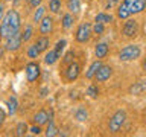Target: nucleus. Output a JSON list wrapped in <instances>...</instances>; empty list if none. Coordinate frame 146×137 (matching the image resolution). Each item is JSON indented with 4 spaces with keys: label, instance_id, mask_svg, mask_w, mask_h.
<instances>
[{
    "label": "nucleus",
    "instance_id": "1a4fd4ad",
    "mask_svg": "<svg viewBox=\"0 0 146 137\" xmlns=\"http://www.w3.org/2000/svg\"><path fill=\"white\" fill-rule=\"evenodd\" d=\"M113 75V68L107 66V64H102V66L99 67V70L96 72V75H94V79L98 81V82H105L107 79H110V76Z\"/></svg>",
    "mask_w": 146,
    "mask_h": 137
},
{
    "label": "nucleus",
    "instance_id": "f257e3e1",
    "mask_svg": "<svg viewBox=\"0 0 146 137\" xmlns=\"http://www.w3.org/2000/svg\"><path fill=\"white\" fill-rule=\"evenodd\" d=\"M21 20H20V14L15 9H9L6 12V15L3 17L2 25H0V32H2L3 38H8L17 32H20Z\"/></svg>",
    "mask_w": 146,
    "mask_h": 137
},
{
    "label": "nucleus",
    "instance_id": "4468645a",
    "mask_svg": "<svg viewBox=\"0 0 146 137\" xmlns=\"http://www.w3.org/2000/svg\"><path fill=\"white\" fill-rule=\"evenodd\" d=\"M35 46H36V49L40 50V53L41 52H46V50L49 49V46H50V38H49L47 35H41L40 38L36 40Z\"/></svg>",
    "mask_w": 146,
    "mask_h": 137
},
{
    "label": "nucleus",
    "instance_id": "f8f14e48",
    "mask_svg": "<svg viewBox=\"0 0 146 137\" xmlns=\"http://www.w3.org/2000/svg\"><path fill=\"white\" fill-rule=\"evenodd\" d=\"M50 120V116L47 114V111L46 110H40V111H36L34 114V123H36V125H46V123H49Z\"/></svg>",
    "mask_w": 146,
    "mask_h": 137
},
{
    "label": "nucleus",
    "instance_id": "a878e982",
    "mask_svg": "<svg viewBox=\"0 0 146 137\" xmlns=\"http://www.w3.org/2000/svg\"><path fill=\"white\" fill-rule=\"evenodd\" d=\"M87 94L90 96L91 99H96L99 96V88H98V85L96 84H91L88 88H87Z\"/></svg>",
    "mask_w": 146,
    "mask_h": 137
},
{
    "label": "nucleus",
    "instance_id": "ddd939ff",
    "mask_svg": "<svg viewBox=\"0 0 146 137\" xmlns=\"http://www.w3.org/2000/svg\"><path fill=\"white\" fill-rule=\"evenodd\" d=\"M143 91H146V79H140L129 87V94L139 96V94L143 93Z\"/></svg>",
    "mask_w": 146,
    "mask_h": 137
},
{
    "label": "nucleus",
    "instance_id": "37998d69",
    "mask_svg": "<svg viewBox=\"0 0 146 137\" xmlns=\"http://www.w3.org/2000/svg\"><path fill=\"white\" fill-rule=\"evenodd\" d=\"M17 2H18V0H17Z\"/></svg>",
    "mask_w": 146,
    "mask_h": 137
},
{
    "label": "nucleus",
    "instance_id": "aec40b11",
    "mask_svg": "<svg viewBox=\"0 0 146 137\" xmlns=\"http://www.w3.org/2000/svg\"><path fill=\"white\" fill-rule=\"evenodd\" d=\"M75 119L79 122H85L87 119H88V111H87L85 108H78L76 113H75Z\"/></svg>",
    "mask_w": 146,
    "mask_h": 137
},
{
    "label": "nucleus",
    "instance_id": "39448f33",
    "mask_svg": "<svg viewBox=\"0 0 146 137\" xmlns=\"http://www.w3.org/2000/svg\"><path fill=\"white\" fill-rule=\"evenodd\" d=\"M91 34H93V29H91V25L90 23H81L76 29V34H75V38L78 43H87L90 40Z\"/></svg>",
    "mask_w": 146,
    "mask_h": 137
},
{
    "label": "nucleus",
    "instance_id": "4c0bfd02",
    "mask_svg": "<svg viewBox=\"0 0 146 137\" xmlns=\"http://www.w3.org/2000/svg\"><path fill=\"white\" fill-rule=\"evenodd\" d=\"M116 2H117V0H108V3H107V8H111V6H113V5L116 3Z\"/></svg>",
    "mask_w": 146,
    "mask_h": 137
},
{
    "label": "nucleus",
    "instance_id": "393cba45",
    "mask_svg": "<svg viewBox=\"0 0 146 137\" xmlns=\"http://www.w3.org/2000/svg\"><path fill=\"white\" fill-rule=\"evenodd\" d=\"M79 9H81L79 0H68V11L76 14V12H79Z\"/></svg>",
    "mask_w": 146,
    "mask_h": 137
},
{
    "label": "nucleus",
    "instance_id": "f03ea898",
    "mask_svg": "<svg viewBox=\"0 0 146 137\" xmlns=\"http://www.w3.org/2000/svg\"><path fill=\"white\" fill-rule=\"evenodd\" d=\"M146 9V0H123L117 6V17L126 20L132 14H139Z\"/></svg>",
    "mask_w": 146,
    "mask_h": 137
},
{
    "label": "nucleus",
    "instance_id": "dca6fc26",
    "mask_svg": "<svg viewBox=\"0 0 146 137\" xmlns=\"http://www.w3.org/2000/svg\"><path fill=\"white\" fill-rule=\"evenodd\" d=\"M100 66H102L100 59H98V61H94V63H91V66L88 67V70H87V73H85V78H87V79H93L94 75H96V72L99 70Z\"/></svg>",
    "mask_w": 146,
    "mask_h": 137
},
{
    "label": "nucleus",
    "instance_id": "e433bc0d",
    "mask_svg": "<svg viewBox=\"0 0 146 137\" xmlns=\"http://www.w3.org/2000/svg\"><path fill=\"white\" fill-rule=\"evenodd\" d=\"M3 12H5V5L0 2V20H2V17H3Z\"/></svg>",
    "mask_w": 146,
    "mask_h": 137
},
{
    "label": "nucleus",
    "instance_id": "58836bf2",
    "mask_svg": "<svg viewBox=\"0 0 146 137\" xmlns=\"http://www.w3.org/2000/svg\"><path fill=\"white\" fill-rule=\"evenodd\" d=\"M141 68H143V72L146 73V57H145V59H143V63H141Z\"/></svg>",
    "mask_w": 146,
    "mask_h": 137
},
{
    "label": "nucleus",
    "instance_id": "c9c22d12",
    "mask_svg": "<svg viewBox=\"0 0 146 137\" xmlns=\"http://www.w3.org/2000/svg\"><path fill=\"white\" fill-rule=\"evenodd\" d=\"M47 93H49V88H47V87H43V88H41V91H40V98H46V96H47Z\"/></svg>",
    "mask_w": 146,
    "mask_h": 137
},
{
    "label": "nucleus",
    "instance_id": "0eeeda50",
    "mask_svg": "<svg viewBox=\"0 0 146 137\" xmlns=\"http://www.w3.org/2000/svg\"><path fill=\"white\" fill-rule=\"evenodd\" d=\"M23 44V38H21V34L17 32L11 37L6 38V44H5V49L9 50V52H15V50L20 49V46Z\"/></svg>",
    "mask_w": 146,
    "mask_h": 137
},
{
    "label": "nucleus",
    "instance_id": "79ce46f5",
    "mask_svg": "<svg viewBox=\"0 0 146 137\" xmlns=\"http://www.w3.org/2000/svg\"><path fill=\"white\" fill-rule=\"evenodd\" d=\"M5 2H11V0H5Z\"/></svg>",
    "mask_w": 146,
    "mask_h": 137
},
{
    "label": "nucleus",
    "instance_id": "cd10ccee",
    "mask_svg": "<svg viewBox=\"0 0 146 137\" xmlns=\"http://www.w3.org/2000/svg\"><path fill=\"white\" fill-rule=\"evenodd\" d=\"M73 25V17L72 14H66V15L62 17V27L64 29H70Z\"/></svg>",
    "mask_w": 146,
    "mask_h": 137
},
{
    "label": "nucleus",
    "instance_id": "6ab92c4d",
    "mask_svg": "<svg viewBox=\"0 0 146 137\" xmlns=\"http://www.w3.org/2000/svg\"><path fill=\"white\" fill-rule=\"evenodd\" d=\"M8 110H9V114H15L17 113V108H18V102H17V98L15 96H11V98L8 99Z\"/></svg>",
    "mask_w": 146,
    "mask_h": 137
},
{
    "label": "nucleus",
    "instance_id": "a211bd4d",
    "mask_svg": "<svg viewBox=\"0 0 146 137\" xmlns=\"http://www.w3.org/2000/svg\"><path fill=\"white\" fill-rule=\"evenodd\" d=\"M32 35H34V27H32L31 25H26V26H25V29H23V32H21L23 43H27V41L32 38Z\"/></svg>",
    "mask_w": 146,
    "mask_h": 137
},
{
    "label": "nucleus",
    "instance_id": "473e14b6",
    "mask_svg": "<svg viewBox=\"0 0 146 137\" xmlns=\"http://www.w3.org/2000/svg\"><path fill=\"white\" fill-rule=\"evenodd\" d=\"M29 131H31L34 136H38V134H41V126H40V125H36V123H35L34 126H31V128H29Z\"/></svg>",
    "mask_w": 146,
    "mask_h": 137
},
{
    "label": "nucleus",
    "instance_id": "a19ab883",
    "mask_svg": "<svg viewBox=\"0 0 146 137\" xmlns=\"http://www.w3.org/2000/svg\"><path fill=\"white\" fill-rule=\"evenodd\" d=\"M2 38H3V37H2V32H0V41H2Z\"/></svg>",
    "mask_w": 146,
    "mask_h": 137
},
{
    "label": "nucleus",
    "instance_id": "5701e85b",
    "mask_svg": "<svg viewBox=\"0 0 146 137\" xmlns=\"http://www.w3.org/2000/svg\"><path fill=\"white\" fill-rule=\"evenodd\" d=\"M61 9V0H50L49 2V11L52 14H58Z\"/></svg>",
    "mask_w": 146,
    "mask_h": 137
},
{
    "label": "nucleus",
    "instance_id": "2f4dec72",
    "mask_svg": "<svg viewBox=\"0 0 146 137\" xmlns=\"http://www.w3.org/2000/svg\"><path fill=\"white\" fill-rule=\"evenodd\" d=\"M73 58H75L73 52H67L66 55H64V58H62V64H64V66H68V64H72V63H73Z\"/></svg>",
    "mask_w": 146,
    "mask_h": 137
},
{
    "label": "nucleus",
    "instance_id": "9b49d317",
    "mask_svg": "<svg viewBox=\"0 0 146 137\" xmlns=\"http://www.w3.org/2000/svg\"><path fill=\"white\" fill-rule=\"evenodd\" d=\"M53 31V18L44 15L40 21V34L41 35H50Z\"/></svg>",
    "mask_w": 146,
    "mask_h": 137
},
{
    "label": "nucleus",
    "instance_id": "412c9836",
    "mask_svg": "<svg viewBox=\"0 0 146 137\" xmlns=\"http://www.w3.org/2000/svg\"><path fill=\"white\" fill-rule=\"evenodd\" d=\"M47 137H53V136H59V132H58V130H56V126H55V123H53V120L50 119L49 120V126H47V130H46V132H44Z\"/></svg>",
    "mask_w": 146,
    "mask_h": 137
},
{
    "label": "nucleus",
    "instance_id": "423d86ee",
    "mask_svg": "<svg viewBox=\"0 0 146 137\" xmlns=\"http://www.w3.org/2000/svg\"><path fill=\"white\" fill-rule=\"evenodd\" d=\"M25 72H26V79H27V82H35V81L40 78V73H41L40 64L35 63V61L27 63Z\"/></svg>",
    "mask_w": 146,
    "mask_h": 137
},
{
    "label": "nucleus",
    "instance_id": "4be33fe9",
    "mask_svg": "<svg viewBox=\"0 0 146 137\" xmlns=\"http://www.w3.org/2000/svg\"><path fill=\"white\" fill-rule=\"evenodd\" d=\"M96 21H99V23H111L113 21V17L110 15V14H105V12H99L98 15H96V18H94Z\"/></svg>",
    "mask_w": 146,
    "mask_h": 137
},
{
    "label": "nucleus",
    "instance_id": "20e7f679",
    "mask_svg": "<svg viewBox=\"0 0 146 137\" xmlns=\"http://www.w3.org/2000/svg\"><path fill=\"white\" fill-rule=\"evenodd\" d=\"M141 53V49L140 46L137 44H129V46H125L120 52H119V59L120 61H134L140 57Z\"/></svg>",
    "mask_w": 146,
    "mask_h": 137
},
{
    "label": "nucleus",
    "instance_id": "b1692460",
    "mask_svg": "<svg viewBox=\"0 0 146 137\" xmlns=\"http://www.w3.org/2000/svg\"><path fill=\"white\" fill-rule=\"evenodd\" d=\"M27 131H29V128H27L26 122H20V123H18V125H17V128H15V134H17L18 137L25 136Z\"/></svg>",
    "mask_w": 146,
    "mask_h": 137
},
{
    "label": "nucleus",
    "instance_id": "f704fd0d",
    "mask_svg": "<svg viewBox=\"0 0 146 137\" xmlns=\"http://www.w3.org/2000/svg\"><path fill=\"white\" fill-rule=\"evenodd\" d=\"M41 2H43V0H29V5L32 8H38L41 5Z\"/></svg>",
    "mask_w": 146,
    "mask_h": 137
},
{
    "label": "nucleus",
    "instance_id": "72a5a7b5",
    "mask_svg": "<svg viewBox=\"0 0 146 137\" xmlns=\"http://www.w3.org/2000/svg\"><path fill=\"white\" fill-rule=\"evenodd\" d=\"M5 120H6V113H5V110H3V108H0V128L3 126Z\"/></svg>",
    "mask_w": 146,
    "mask_h": 137
},
{
    "label": "nucleus",
    "instance_id": "2eb2a0df",
    "mask_svg": "<svg viewBox=\"0 0 146 137\" xmlns=\"http://www.w3.org/2000/svg\"><path fill=\"white\" fill-rule=\"evenodd\" d=\"M108 44L107 43H99V44H96V47H94V55H96V58L98 59H102L105 58L108 55Z\"/></svg>",
    "mask_w": 146,
    "mask_h": 137
},
{
    "label": "nucleus",
    "instance_id": "ea45409f",
    "mask_svg": "<svg viewBox=\"0 0 146 137\" xmlns=\"http://www.w3.org/2000/svg\"><path fill=\"white\" fill-rule=\"evenodd\" d=\"M5 50H6V49H5V47H3V46H0V58H2V57H3V53H5Z\"/></svg>",
    "mask_w": 146,
    "mask_h": 137
},
{
    "label": "nucleus",
    "instance_id": "7ed1b4c3",
    "mask_svg": "<svg viewBox=\"0 0 146 137\" xmlns=\"http://www.w3.org/2000/svg\"><path fill=\"white\" fill-rule=\"evenodd\" d=\"M125 120H126V111L125 110H119V111H116L111 116V119H110V122H108L110 132H113V134L119 132L120 128L123 126V123H125Z\"/></svg>",
    "mask_w": 146,
    "mask_h": 137
},
{
    "label": "nucleus",
    "instance_id": "c756f323",
    "mask_svg": "<svg viewBox=\"0 0 146 137\" xmlns=\"http://www.w3.org/2000/svg\"><path fill=\"white\" fill-rule=\"evenodd\" d=\"M38 55H40V50L36 49L35 44H32V46L27 47V57L29 58H38Z\"/></svg>",
    "mask_w": 146,
    "mask_h": 137
},
{
    "label": "nucleus",
    "instance_id": "7c9ffc66",
    "mask_svg": "<svg viewBox=\"0 0 146 137\" xmlns=\"http://www.w3.org/2000/svg\"><path fill=\"white\" fill-rule=\"evenodd\" d=\"M91 29H93V34H104V23H99V21H96L93 26H91Z\"/></svg>",
    "mask_w": 146,
    "mask_h": 137
},
{
    "label": "nucleus",
    "instance_id": "c85d7f7f",
    "mask_svg": "<svg viewBox=\"0 0 146 137\" xmlns=\"http://www.w3.org/2000/svg\"><path fill=\"white\" fill-rule=\"evenodd\" d=\"M66 44H67V41H66V40H59L58 43L55 44V52H56L58 58H61V53H62L64 47H66Z\"/></svg>",
    "mask_w": 146,
    "mask_h": 137
},
{
    "label": "nucleus",
    "instance_id": "6e6552de",
    "mask_svg": "<svg viewBox=\"0 0 146 137\" xmlns=\"http://www.w3.org/2000/svg\"><path fill=\"white\" fill-rule=\"evenodd\" d=\"M137 32H139V25H137L135 20H126L125 25L122 27V34L128 37V38H132V37L137 35Z\"/></svg>",
    "mask_w": 146,
    "mask_h": 137
},
{
    "label": "nucleus",
    "instance_id": "bb28decb",
    "mask_svg": "<svg viewBox=\"0 0 146 137\" xmlns=\"http://www.w3.org/2000/svg\"><path fill=\"white\" fill-rule=\"evenodd\" d=\"M44 12H46V9L40 5V6L36 8L35 14H34V21H35V23H40V21H41V18L44 17Z\"/></svg>",
    "mask_w": 146,
    "mask_h": 137
},
{
    "label": "nucleus",
    "instance_id": "f3484780",
    "mask_svg": "<svg viewBox=\"0 0 146 137\" xmlns=\"http://www.w3.org/2000/svg\"><path fill=\"white\" fill-rule=\"evenodd\" d=\"M58 59H59V58H58L56 52H55V49H53V50H49V52L44 55V63L47 64V66H53V64L56 63Z\"/></svg>",
    "mask_w": 146,
    "mask_h": 137
},
{
    "label": "nucleus",
    "instance_id": "9d476101",
    "mask_svg": "<svg viewBox=\"0 0 146 137\" xmlns=\"http://www.w3.org/2000/svg\"><path fill=\"white\" fill-rule=\"evenodd\" d=\"M81 73V66L78 63L73 61L72 64H68L67 66V70H66V79L68 82H73L75 79H78V76H79Z\"/></svg>",
    "mask_w": 146,
    "mask_h": 137
}]
</instances>
